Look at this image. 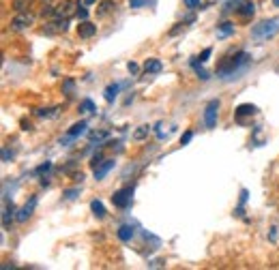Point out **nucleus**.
<instances>
[{
    "instance_id": "obj_28",
    "label": "nucleus",
    "mask_w": 279,
    "mask_h": 270,
    "mask_svg": "<svg viewBox=\"0 0 279 270\" xmlns=\"http://www.w3.org/2000/svg\"><path fill=\"white\" fill-rule=\"evenodd\" d=\"M185 7H189V9H198V7H200V0H185Z\"/></svg>"
},
{
    "instance_id": "obj_35",
    "label": "nucleus",
    "mask_w": 279,
    "mask_h": 270,
    "mask_svg": "<svg viewBox=\"0 0 279 270\" xmlns=\"http://www.w3.org/2000/svg\"><path fill=\"white\" fill-rule=\"evenodd\" d=\"M129 4L131 7H140V4H144V0H129Z\"/></svg>"
},
{
    "instance_id": "obj_6",
    "label": "nucleus",
    "mask_w": 279,
    "mask_h": 270,
    "mask_svg": "<svg viewBox=\"0 0 279 270\" xmlns=\"http://www.w3.org/2000/svg\"><path fill=\"white\" fill-rule=\"evenodd\" d=\"M247 58H249V56L245 54V52H241V54H236L228 64H223V67L219 69V73H221V75H225V73H234L236 69L241 67V64H245V62H247Z\"/></svg>"
},
{
    "instance_id": "obj_3",
    "label": "nucleus",
    "mask_w": 279,
    "mask_h": 270,
    "mask_svg": "<svg viewBox=\"0 0 279 270\" xmlns=\"http://www.w3.org/2000/svg\"><path fill=\"white\" fill-rule=\"evenodd\" d=\"M277 28H279V24L275 20H271V22H260L258 26H253V30H251V34L256 39H266V37H273V34L277 32Z\"/></svg>"
},
{
    "instance_id": "obj_9",
    "label": "nucleus",
    "mask_w": 279,
    "mask_h": 270,
    "mask_svg": "<svg viewBox=\"0 0 279 270\" xmlns=\"http://www.w3.org/2000/svg\"><path fill=\"white\" fill-rule=\"evenodd\" d=\"M112 167H114V159H103V161H101L97 167H94V178H97V180H101V178H103L105 174L110 172Z\"/></svg>"
},
{
    "instance_id": "obj_19",
    "label": "nucleus",
    "mask_w": 279,
    "mask_h": 270,
    "mask_svg": "<svg viewBox=\"0 0 279 270\" xmlns=\"http://www.w3.org/2000/svg\"><path fill=\"white\" fill-rule=\"evenodd\" d=\"M236 11H239V15H243V17H251L253 11H256V7H253V2H243Z\"/></svg>"
},
{
    "instance_id": "obj_11",
    "label": "nucleus",
    "mask_w": 279,
    "mask_h": 270,
    "mask_svg": "<svg viewBox=\"0 0 279 270\" xmlns=\"http://www.w3.org/2000/svg\"><path fill=\"white\" fill-rule=\"evenodd\" d=\"M116 7V2L114 0H101L99 2V7H97V17H105L108 13H112Z\"/></svg>"
},
{
    "instance_id": "obj_14",
    "label": "nucleus",
    "mask_w": 279,
    "mask_h": 270,
    "mask_svg": "<svg viewBox=\"0 0 279 270\" xmlns=\"http://www.w3.org/2000/svg\"><path fill=\"white\" fill-rule=\"evenodd\" d=\"M32 7V0H13L11 2V9L15 11V13H24V11H28Z\"/></svg>"
},
{
    "instance_id": "obj_2",
    "label": "nucleus",
    "mask_w": 279,
    "mask_h": 270,
    "mask_svg": "<svg viewBox=\"0 0 279 270\" xmlns=\"http://www.w3.org/2000/svg\"><path fill=\"white\" fill-rule=\"evenodd\" d=\"M78 9H80V4L75 2V0H64V2L56 4L54 15L58 17V20H69V17L78 15Z\"/></svg>"
},
{
    "instance_id": "obj_8",
    "label": "nucleus",
    "mask_w": 279,
    "mask_h": 270,
    "mask_svg": "<svg viewBox=\"0 0 279 270\" xmlns=\"http://www.w3.org/2000/svg\"><path fill=\"white\" fill-rule=\"evenodd\" d=\"M34 206H37V197H32L31 199V204H26L20 213H17V216H15V221L17 223H26L28 219H31V215H32V210H34Z\"/></svg>"
},
{
    "instance_id": "obj_4",
    "label": "nucleus",
    "mask_w": 279,
    "mask_h": 270,
    "mask_svg": "<svg viewBox=\"0 0 279 270\" xmlns=\"http://www.w3.org/2000/svg\"><path fill=\"white\" fill-rule=\"evenodd\" d=\"M131 195H133V189L131 187H127V189L116 191L114 195H112V202H114L116 208H127L129 204H131Z\"/></svg>"
},
{
    "instance_id": "obj_10",
    "label": "nucleus",
    "mask_w": 279,
    "mask_h": 270,
    "mask_svg": "<svg viewBox=\"0 0 279 270\" xmlns=\"http://www.w3.org/2000/svg\"><path fill=\"white\" fill-rule=\"evenodd\" d=\"M97 32V24H91V22H82V24L78 26V34L82 39H88V37H93V34Z\"/></svg>"
},
{
    "instance_id": "obj_29",
    "label": "nucleus",
    "mask_w": 279,
    "mask_h": 270,
    "mask_svg": "<svg viewBox=\"0 0 279 270\" xmlns=\"http://www.w3.org/2000/svg\"><path fill=\"white\" fill-rule=\"evenodd\" d=\"M71 90H73V81L67 80V81H64V92H67L69 97H71Z\"/></svg>"
},
{
    "instance_id": "obj_22",
    "label": "nucleus",
    "mask_w": 279,
    "mask_h": 270,
    "mask_svg": "<svg viewBox=\"0 0 279 270\" xmlns=\"http://www.w3.org/2000/svg\"><path fill=\"white\" fill-rule=\"evenodd\" d=\"M234 32V26L230 24V22H223L221 26H219V34H221V37H225V34H232Z\"/></svg>"
},
{
    "instance_id": "obj_21",
    "label": "nucleus",
    "mask_w": 279,
    "mask_h": 270,
    "mask_svg": "<svg viewBox=\"0 0 279 270\" xmlns=\"http://www.w3.org/2000/svg\"><path fill=\"white\" fill-rule=\"evenodd\" d=\"M88 137H91V142H101V139L108 137V131H91Z\"/></svg>"
},
{
    "instance_id": "obj_27",
    "label": "nucleus",
    "mask_w": 279,
    "mask_h": 270,
    "mask_svg": "<svg viewBox=\"0 0 279 270\" xmlns=\"http://www.w3.org/2000/svg\"><path fill=\"white\" fill-rule=\"evenodd\" d=\"M80 193V189H69V191H64V199H73L75 195Z\"/></svg>"
},
{
    "instance_id": "obj_24",
    "label": "nucleus",
    "mask_w": 279,
    "mask_h": 270,
    "mask_svg": "<svg viewBox=\"0 0 279 270\" xmlns=\"http://www.w3.org/2000/svg\"><path fill=\"white\" fill-rule=\"evenodd\" d=\"M148 131H151V127H140V129H135V133H133V139H144L146 135H148Z\"/></svg>"
},
{
    "instance_id": "obj_30",
    "label": "nucleus",
    "mask_w": 279,
    "mask_h": 270,
    "mask_svg": "<svg viewBox=\"0 0 279 270\" xmlns=\"http://www.w3.org/2000/svg\"><path fill=\"white\" fill-rule=\"evenodd\" d=\"M50 167H52V163H43V165H39V167H37V174H43V172H47Z\"/></svg>"
},
{
    "instance_id": "obj_13",
    "label": "nucleus",
    "mask_w": 279,
    "mask_h": 270,
    "mask_svg": "<svg viewBox=\"0 0 279 270\" xmlns=\"http://www.w3.org/2000/svg\"><path fill=\"white\" fill-rule=\"evenodd\" d=\"M161 62H159L157 60V58H148V60L144 62V71L148 73V75H153V73H159V71H161Z\"/></svg>"
},
{
    "instance_id": "obj_37",
    "label": "nucleus",
    "mask_w": 279,
    "mask_h": 270,
    "mask_svg": "<svg viewBox=\"0 0 279 270\" xmlns=\"http://www.w3.org/2000/svg\"><path fill=\"white\" fill-rule=\"evenodd\" d=\"M273 4H275V7H279V0H273Z\"/></svg>"
},
{
    "instance_id": "obj_36",
    "label": "nucleus",
    "mask_w": 279,
    "mask_h": 270,
    "mask_svg": "<svg viewBox=\"0 0 279 270\" xmlns=\"http://www.w3.org/2000/svg\"><path fill=\"white\" fill-rule=\"evenodd\" d=\"M97 2V0H84V4H94Z\"/></svg>"
},
{
    "instance_id": "obj_5",
    "label": "nucleus",
    "mask_w": 279,
    "mask_h": 270,
    "mask_svg": "<svg viewBox=\"0 0 279 270\" xmlns=\"http://www.w3.org/2000/svg\"><path fill=\"white\" fill-rule=\"evenodd\" d=\"M217 109H219V101H211L204 109V122L206 129H215L217 127Z\"/></svg>"
},
{
    "instance_id": "obj_1",
    "label": "nucleus",
    "mask_w": 279,
    "mask_h": 270,
    "mask_svg": "<svg viewBox=\"0 0 279 270\" xmlns=\"http://www.w3.org/2000/svg\"><path fill=\"white\" fill-rule=\"evenodd\" d=\"M32 24H34V15L31 11H24V13H17L13 20H11V30L22 32V30H28Z\"/></svg>"
},
{
    "instance_id": "obj_32",
    "label": "nucleus",
    "mask_w": 279,
    "mask_h": 270,
    "mask_svg": "<svg viewBox=\"0 0 279 270\" xmlns=\"http://www.w3.org/2000/svg\"><path fill=\"white\" fill-rule=\"evenodd\" d=\"M191 137H193V133H191V131H187L185 135H183V139H181V144H183V146H185V144H187V142H189V139H191Z\"/></svg>"
},
{
    "instance_id": "obj_34",
    "label": "nucleus",
    "mask_w": 279,
    "mask_h": 270,
    "mask_svg": "<svg viewBox=\"0 0 279 270\" xmlns=\"http://www.w3.org/2000/svg\"><path fill=\"white\" fill-rule=\"evenodd\" d=\"M73 180H75V183H82V180H84V174H73Z\"/></svg>"
},
{
    "instance_id": "obj_17",
    "label": "nucleus",
    "mask_w": 279,
    "mask_h": 270,
    "mask_svg": "<svg viewBox=\"0 0 279 270\" xmlns=\"http://www.w3.org/2000/svg\"><path fill=\"white\" fill-rule=\"evenodd\" d=\"M91 210L94 213L97 219H103V216H105V208H103V204H101L99 199H93V202H91Z\"/></svg>"
},
{
    "instance_id": "obj_7",
    "label": "nucleus",
    "mask_w": 279,
    "mask_h": 270,
    "mask_svg": "<svg viewBox=\"0 0 279 270\" xmlns=\"http://www.w3.org/2000/svg\"><path fill=\"white\" fill-rule=\"evenodd\" d=\"M67 28H69V20H58V17H56V22H50V24L43 28V32H45V34L67 32Z\"/></svg>"
},
{
    "instance_id": "obj_25",
    "label": "nucleus",
    "mask_w": 279,
    "mask_h": 270,
    "mask_svg": "<svg viewBox=\"0 0 279 270\" xmlns=\"http://www.w3.org/2000/svg\"><path fill=\"white\" fill-rule=\"evenodd\" d=\"M103 161V155H101V152H97V155H93V161H91V165H93V169L99 165V163Z\"/></svg>"
},
{
    "instance_id": "obj_31",
    "label": "nucleus",
    "mask_w": 279,
    "mask_h": 270,
    "mask_svg": "<svg viewBox=\"0 0 279 270\" xmlns=\"http://www.w3.org/2000/svg\"><path fill=\"white\" fill-rule=\"evenodd\" d=\"M78 17H80V20H82V22H84V20H86V17H88V11H86L84 7H82V9H78Z\"/></svg>"
},
{
    "instance_id": "obj_12",
    "label": "nucleus",
    "mask_w": 279,
    "mask_h": 270,
    "mask_svg": "<svg viewBox=\"0 0 279 270\" xmlns=\"http://www.w3.org/2000/svg\"><path fill=\"white\" fill-rule=\"evenodd\" d=\"M15 213V206L13 204H9V202H4V215H2V225H4V230L11 225V221L15 219L17 215H13Z\"/></svg>"
},
{
    "instance_id": "obj_20",
    "label": "nucleus",
    "mask_w": 279,
    "mask_h": 270,
    "mask_svg": "<svg viewBox=\"0 0 279 270\" xmlns=\"http://www.w3.org/2000/svg\"><path fill=\"white\" fill-rule=\"evenodd\" d=\"M116 95H118V84H110L108 88H105V101H108V103H112V101H114V99H116Z\"/></svg>"
},
{
    "instance_id": "obj_18",
    "label": "nucleus",
    "mask_w": 279,
    "mask_h": 270,
    "mask_svg": "<svg viewBox=\"0 0 279 270\" xmlns=\"http://www.w3.org/2000/svg\"><path fill=\"white\" fill-rule=\"evenodd\" d=\"M249 114H256V105H251V103L239 105V109H236V116H239V118H243V116H249Z\"/></svg>"
},
{
    "instance_id": "obj_33",
    "label": "nucleus",
    "mask_w": 279,
    "mask_h": 270,
    "mask_svg": "<svg viewBox=\"0 0 279 270\" xmlns=\"http://www.w3.org/2000/svg\"><path fill=\"white\" fill-rule=\"evenodd\" d=\"M127 69H129V73H138V69H140V67H138L135 62H129V64H127Z\"/></svg>"
},
{
    "instance_id": "obj_16",
    "label": "nucleus",
    "mask_w": 279,
    "mask_h": 270,
    "mask_svg": "<svg viewBox=\"0 0 279 270\" xmlns=\"http://www.w3.org/2000/svg\"><path fill=\"white\" fill-rule=\"evenodd\" d=\"M86 122L84 120H82V122H78V125H73V127H71L69 129V131H67V135H69V137H78V135H82V133H86Z\"/></svg>"
},
{
    "instance_id": "obj_15",
    "label": "nucleus",
    "mask_w": 279,
    "mask_h": 270,
    "mask_svg": "<svg viewBox=\"0 0 279 270\" xmlns=\"http://www.w3.org/2000/svg\"><path fill=\"white\" fill-rule=\"evenodd\" d=\"M118 238H121L123 243H129V240L133 238V227H131V225H123V227H118Z\"/></svg>"
},
{
    "instance_id": "obj_26",
    "label": "nucleus",
    "mask_w": 279,
    "mask_h": 270,
    "mask_svg": "<svg viewBox=\"0 0 279 270\" xmlns=\"http://www.w3.org/2000/svg\"><path fill=\"white\" fill-rule=\"evenodd\" d=\"M211 54H213V50H211V48H206V50L200 54V62H206V60H209V56H211Z\"/></svg>"
},
{
    "instance_id": "obj_23",
    "label": "nucleus",
    "mask_w": 279,
    "mask_h": 270,
    "mask_svg": "<svg viewBox=\"0 0 279 270\" xmlns=\"http://www.w3.org/2000/svg\"><path fill=\"white\" fill-rule=\"evenodd\" d=\"M93 109H94V103L91 101V99H86V101H82V105H80V111H82V114H91Z\"/></svg>"
}]
</instances>
